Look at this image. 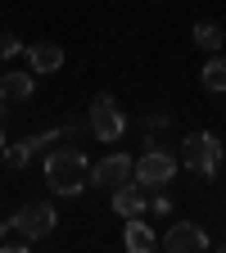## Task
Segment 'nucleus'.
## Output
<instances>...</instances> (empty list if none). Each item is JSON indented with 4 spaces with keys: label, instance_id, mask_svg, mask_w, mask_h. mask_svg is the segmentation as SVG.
Returning <instances> with one entry per match:
<instances>
[{
    "label": "nucleus",
    "instance_id": "nucleus-20",
    "mask_svg": "<svg viewBox=\"0 0 226 253\" xmlns=\"http://www.w3.org/2000/svg\"><path fill=\"white\" fill-rule=\"evenodd\" d=\"M0 154H5V118H0Z\"/></svg>",
    "mask_w": 226,
    "mask_h": 253
},
{
    "label": "nucleus",
    "instance_id": "nucleus-15",
    "mask_svg": "<svg viewBox=\"0 0 226 253\" xmlns=\"http://www.w3.org/2000/svg\"><path fill=\"white\" fill-rule=\"evenodd\" d=\"M32 249V240L14 226V217H5V221H0V253H27Z\"/></svg>",
    "mask_w": 226,
    "mask_h": 253
},
{
    "label": "nucleus",
    "instance_id": "nucleus-10",
    "mask_svg": "<svg viewBox=\"0 0 226 253\" xmlns=\"http://www.w3.org/2000/svg\"><path fill=\"white\" fill-rule=\"evenodd\" d=\"M37 95V73H18V68H9V73H0V100H9V104H23V100H32Z\"/></svg>",
    "mask_w": 226,
    "mask_h": 253
},
{
    "label": "nucleus",
    "instance_id": "nucleus-3",
    "mask_svg": "<svg viewBox=\"0 0 226 253\" xmlns=\"http://www.w3.org/2000/svg\"><path fill=\"white\" fill-rule=\"evenodd\" d=\"M181 158H185V168L195 172L199 181H213V176L222 172L226 149H222V140H217L213 131H190V136L181 140Z\"/></svg>",
    "mask_w": 226,
    "mask_h": 253
},
{
    "label": "nucleus",
    "instance_id": "nucleus-7",
    "mask_svg": "<svg viewBox=\"0 0 226 253\" xmlns=\"http://www.w3.org/2000/svg\"><path fill=\"white\" fill-rule=\"evenodd\" d=\"M158 249H168V253H204V249H213V240H208V231L199 221H172L168 235L158 240Z\"/></svg>",
    "mask_w": 226,
    "mask_h": 253
},
{
    "label": "nucleus",
    "instance_id": "nucleus-17",
    "mask_svg": "<svg viewBox=\"0 0 226 253\" xmlns=\"http://www.w3.org/2000/svg\"><path fill=\"white\" fill-rule=\"evenodd\" d=\"M149 212L154 217H172V195H168V190H154V195H149Z\"/></svg>",
    "mask_w": 226,
    "mask_h": 253
},
{
    "label": "nucleus",
    "instance_id": "nucleus-8",
    "mask_svg": "<svg viewBox=\"0 0 226 253\" xmlns=\"http://www.w3.org/2000/svg\"><path fill=\"white\" fill-rule=\"evenodd\" d=\"M149 195H154V190H145V185L132 176V181H122L118 190H109V208H113L122 221H127V217H145V212H149Z\"/></svg>",
    "mask_w": 226,
    "mask_h": 253
},
{
    "label": "nucleus",
    "instance_id": "nucleus-4",
    "mask_svg": "<svg viewBox=\"0 0 226 253\" xmlns=\"http://www.w3.org/2000/svg\"><path fill=\"white\" fill-rule=\"evenodd\" d=\"M86 122H90V136H95V140L118 145L122 131H127V113H122V104H118V95L100 90V95L90 100V109H86Z\"/></svg>",
    "mask_w": 226,
    "mask_h": 253
},
{
    "label": "nucleus",
    "instance_id": "nucleus-9",
    "mask_svg": "<svg viewBox=\"0 0 226 253\" xmlns=\"http://www.w3.org/2000/svg\"><path fill=\"white\" fill-rule=\"evenodd\" d=\"M27 68L37 73V77H50L63 68V45L59 41H32L27 45Z\"/></svg>",
    "mask_w": 226,
    "mask_h": 253
},
{
    "label": "nucleus",
    "instance_id": "nucleus-14",
    "mask_svg": "<svg viewBox=\"0 0 226 253\" xmlns=\"http://www.w3.org/2000/svg\"><path fill=\"white\" fill-rule=\"evenodd\" d=\"M190 37H195V45L199 50H208V54H217L222 45H226V32L213 23V18H204V23H195V32H190Z\"/></svg>",
    "mask_w": 226,
    "mask_h": 253
},
{
    "label": "nucleus",
    "instance_id": "nucleus-19",
    "mask_svg": "<svg viewBox=\"0 0 226 253\" xmlns=\"http://www.w3.org/2000/svg\"><path fill=\"white\" fill-rule=\"evenodd\" d=\"M27 45L18 41V37H9V32H0V59H14V54H23Z\"/></svg>",
    "mask_w": 226,
    "mask_h": 253
},
{
    "label": "nucleus",
    "instance_id": "nucleus-12",
    "mask_svg": "<svg viewBox=\"0 0 226 253\" xmlns=\"http://www.w3.org/2000/svg\"><path fill=\"white\" fill-rule=\"evenodd\" d=\"M199 82H204V90L226 95V54H208V63L199 68Z\"/></svg>",
    "mask_w": 226,
    "mask_h": 253
},
{
    "label": "nucleus",
    "instance_id": "nucleus-2",
    "mask_svg": "<svg viewBox=\"0 0 226 253\" xmlns=\"http://www.w3.org/2000/svg\"><path fill=\"white\" fill-rule=\"evenodd\" d=\"M177 168H181V158L172 154V145H163V140H145V154L136 158V181L145 185V190H168L172 185V176H177Z\"/></svg>",
    "mask_w": 226,
    "mask_h": 253
},
{
    "label": "nucleus",
    "instance_id": "nucleus-18",
    "mask_svg": "<svg viewBox=\"0 0 226 253\" xmlns=\"http://www.w3.org/2000/svg\"><path fill=\"white\" fill-rule=\"evenodd\" d=\"M59 126H63V140H73V145H77V136H82V126L90 131V122H86V118H77V113H73V118H63Z\"/></svg>",
    "mask_w": 226,
    "mask_h": 253
},
{
    "label": "nucleus",
    "instance_id": "nucleus-16",
    "mask_svg": "<svg viewBox=\"0 0 226 253\" xmlns=\"http://www.w3.org/2000/svg\"><path fill=\"white\" fill-rule=\"evenodd\" d=\"M168 126H172V113H163V109H154V113H145V118H140V131H145V136L168 131Z\"/></svg>",
    "mask_w": 226,
    "mask_h": 253
},
{
    "label": "nucleus",
    "instance_id": "nucleus-1",
    "mask_svg": "<svg viewBox=\"0 0 226 253\" xmlns=\"http://www.w3.org/2000/svg\"><path fill=\"white\" fill-rule=\"evenodd\" d=\"M90 158L82 154V145H73V140H63L59 149H50L45 154V185L54 190V195H82V190H90Z\"/></svg>",
    "mask_w": 226,
    "mask_h": 253
},
{
    "label": "nucleus",
    "instance_id": "nucleus-13",
    "mask_svg": "<svg viewBox=\"0 0 226 253\" xmlns=\"http://www.w3.org/2000/svg\"><path fill=\"white\" fill-rule=\"evenodd\" d=\"M37 149H41V140L37 136H23V140H14V145H5V163L18 172V168H27L32 158H37Z\"/></svg>",
    "mask_w": 226,
    "mask_h": 253
},
{
    "label": "nucleus",
    "instance_id": "nucleus-11",
    "mask_svg": "<svg viewBox=\"0 0 226 253\" xmlns=\"http://www.w3.org/2000/svg\"><path fill=\"white\" fill-rule=\"evenodd\" d=\"M122 249H127V253H154V249H158V235H154V226H149V221H140V217H127Z\"/></svg>",
    "mask_w": 226,
    "mask_h": 253
},
{
    "label": "nucleus",
    "instance_id": "nucleus-5",
    "mask_svg": "<svg viewBox=\"0 0 226 253\" xmlns=\"http://www.w3.org/2000/svg\"><path fill=\"white\" fill-rule=\"evenodd\" d=\"M14 226L37 244V240H45V235L59 226V212H54V204H45V199H32V204H23V208L14 212Z\"/></svg>",
    "mask_w": 226,
    "mask_h": 253
},
{
    "label": "nucleus",
    "instance_id": "nucleus-6",
    "mask_svg": "<svg viewBox=\"0 0 226 253\" xmlns=\"http://www.w3.org/2000/svg\"><path fill=\"white\" fill-rule=\"evenodd\" d=\"M132 176H136V158H127L122 149L104 154L100 163L90 168V185H95V190H118L122 181H132Z\"/></svg>",
    "mask_w": 226,
    "mask_h": 253
}]
</instances>
